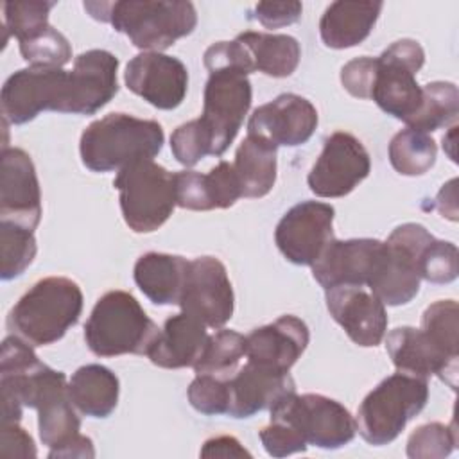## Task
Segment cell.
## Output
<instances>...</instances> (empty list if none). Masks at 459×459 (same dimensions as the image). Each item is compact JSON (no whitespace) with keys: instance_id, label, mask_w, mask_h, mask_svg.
Masks as SVG:
<instances>
[{"instance_id":"obj_18","label":"cell","mask_w":459,"mask_h":459,"mask_svg":"<svg viewBox=\"0 0 459 459\" xmlns=\"http://www.w3.org/2000/svg\"><path fill=\"white\" fill-rule=\"evenodd\" d=\"M316 127L317 111L314 104L301 95L281 93L253 111L247 134L262 136L276 147H296L308 142Z\"/></svg>"},{"instance_id":"obj_12","label":"cell","mask_w":459,"mask_h":459,"mask_svg":"<svg viewBox=\"0 0 459 459\" xmlns=\"http://www.w3.org/2000/svg\"><path fill=\"white\" fill-rule=\"evenodd\" d=\"M178 305L181 312L195 317L204 326L222 328L231 319L235 305L224 264L215 256L188 260Z\"/></svg>"},{"instance_id":"obj_1","label":"cell","mask_w":459,"mask_h":459,"mask_svg":"<svg viewBox=\"0 0 459 459\" xmlns=\"http://www.w3.org/2000/svg\"><path fill=\"white\" fill-rule=\"evenodd\" d=\"M91 18L108 22L117 32L147 52H161L179 38L188 36L197 25L192 2L185 0H120L84 2Z\"/></svg>"},{"instance_id":"obj_17","label":"cell","mask_w":459,"mask_h":459,"mask_svg":"<svg viewBox=\"0 0 459 459\" xmlns=\"http://www.w3.org/2000/svg\"><path fill=\"white\" fill-rule=\"evenodd\" d=\"M41 219V192L30 156L20 147H4L0 158V221L34 231Z\"/></svg>"},{"instance_id":"obj_49","label":"cell","mask_w":459,"mask_h":459,"mask_svg":"<svg viewBox=\"0 0 459 459\" xmlns=\"http://www.w3.org/2000/svg\"><path fill=\"white\" fill-rule=\"evenodd\" d=\"M48 457L50 459H61V457H81V459H86V457H95V448H93V443L90 437L82 436V434H77L74 436L72 439H68L66 443L56 446V448H50L48 452Z\"/></svg>"},{"instance_id":"obj_45","label":"cell","mask_w":459,"mask_h":459,"mask_svg":"<svg viewBox=\"0 0 459 459\" xmlns=\"http://www.w3.org/2000/svg\"><path fill=\"white\" fill-rule=\"evenodd\" d=\"M377 70V57L362 56L348 61L341 70V82L344 90L357 99H369Z\"/></svg>"},{"instance_id":"obj_34","label":"cell","mask_w":459,"mask_h":459,"mask_svg":"<svg viewBox=\"0 0 459 459\" xmlns=\"http://www.w3.org/2000/svg\"><path fill=\"white\" fill-rule=\"evenodd\" d=\"M32 230L11 221H0V276L4 281L18 278L36 256Z\"/></svg>"},{"instance_id":"obj_15","label":"cell","mask_w":459,"mask_h":459,"mask_svg":"<svg viewBox=\"0 0 459 459\" xmlns=\"http://www.w3.org/2000/svg\"><path fill=\"white\" fill-rule=\"evenodd\" d=\"M333 206L321 201L294 204L278 222L274 240L281 255L296 265H312L333 238Z\"/></svg>"},{"instance_id":"obj_26","label":"cell","mask_w":459,"mask_h":459,"mask_svg":"<svg viewBox=\"0 0 459 459\" xmlns=\"http://www.w3.org/2000/svg\"><path fill=\"white\" fill-rule=\"evenodd\" d=\"M382 2H332L319 22V34L330 48H350L360 45L373 30Z\"/></svg>"},{"instance_id":"obj_24","label":"cell","mask_w":459,"mask_h":459,"mask_svg":"<svg viewBox=\"0 0 459 459\" xmlns=\"http://www.w3.org/2000/svg\"><path fill=\"white\" fill-rule=\"evenodd\" d=\"M174 186L176 204L195 212L224 210L242 197L240 183L233 170V163L230 161H219L208 174L197 170L176 172Z\"/></svg>"},{"instance_id":"obj_9","label":"cell","mask_w":459,"mask_h":459,"mask_svg":"<svg viewBox=\"0 0 459 459\" xmlns=\"http://www.w3.org/2000/svg\"><path fill=\"white\" fill-rule=\"evenodd\" d=\"M4 120L14 126L34 120L41 111H70V72L29 66L7 77L0 93Z\"/></svg>"},{"instance_id":"obj_5","label":"cell","mask_w":459,"mask_h":459,"mask_svg":"<svg viewBox=\"0 0 459 459\" xmlns=\"http://www.w3.org/2000/svg\"><path fill=\"white\" fill-rule=\"evenodd\" d=\"M429 400L427 378L394 373L366 394L357 411V430L373 446L394 441Z\"/></svg>"},{"instance_id":"obj_47","label":"cell","mask_w":459,"mask_h":459,"mask_svg":"<svg viewBox=\"0 0 459 459\" xmlns=\"http://www.w3.org/2000/svg\"><path fill=\"white\" fill-rule=\"evenodd\" d=\"M0 454L4 457H36V446L29 432L18 423H2Z\"/></svg>"},{"instance_id":"obj_8","label":"cell","mask_w":459,"mask_h":459,"mask_svg":"<svg viewBox=\"0 0 459 459\" xmlns=\"http://www.w3.org/2000/svg\"><path fill=\"white\" fill-rule=\"evenodd\" d=\"M425 63V52L414 39H398L377 57V70L369 99L377 106L407 122L421 104V86L416 74Z\"/></svg>"},{"instance_id":"obj_38","label":"cell","mask_w":459,"mask_h":459,"mask_svg":"<svg viewBox=\"0 0 459 459\" xmlns=\"http://www.w3.org/2000/svg\"><path fill=\"white\" fill-rule=\"evenodd\" d=\"M20 54L29 63V66L61 68L70 61L72 47L57 29L48 25L38 36L22 41Z\"/></svg>"},{"instance_id":"obj_3","label":"cell","mask_w":459,"mask_h":459,"mask_svg":"<svg viewBox=\"0 0 459 459\" xmlns=\"http://www.w3.org/2000/svg\"><path fill=\"white\" fill-rule=\"evenodd\" d=\"M82 312L81 287L65 276L36 281L11 308L7 326L32 346L59 341Z\"/></svg>"},{"instance_id":"obj_44","label":"cell","mask_w":459,"mask_h":459,"mask_svg":"<svg viewBox=\"0 0 459 459\" xmlns=\"http://www.w3.org/2000/svg\"><path fill=\"white\" fill-rule=\"evenodd\" d=\"M258 436L265 452L273 457H285L296 452H305L308 446L303 436L285 421H271L260 430Z\"/></svg>"},{"instance_id":"obj_32","label":"cell","mask_w":459,"mask_h":459,"mask_svg":"<svg viewBox=\"0 0 459 459\" xmlns=\"http://www.w3.org/2000/svg\"><path fill=\"white\" fill-rule=\"evenodd\" d=\"M437 147L430 134L402 129L389 142V161L402 176H421L436 163Z\"/></svg>"},{"instance_id":"obj_7","label":"cell","mask_w":459,"mask_h":459,"mask_svg":"<svg viewBox=\"0 0 459 459\" xmlns=\"http://www.w3.org/2000/svg\"><path fill=\"white\" fill-rule=\"evenodd\" d=\"M271 421H285L294 427L307 445L335 450L348 445L357 432L350 411L337 400L323 394H283L271 407Z\"/></svg>"},{"instance_id":"obj_37","label":"cell","mask_w":459,"mask_h":459,"mask_svg":"<svg viewBox=\"0 0 459 459\" xmlns=\"http://www.w3.org/2000/svg\"><path fill=\"white\" fill-rule=\"evenodd\" d=\"M54 2L45 0H20L4 4V22L5 30L14 36L20 43L27 41L39 32H43L48 23V13Z\"/></svg>"},{"instance_id":"obj_35","label":"cell","mask_w":459,"mask_h":459,"mask_svg":"<svg viewBox=\"0 0 459 459\" xmlns=\"http://www.w3.org/2000/svg\"><path fill=\"white\" fill-rule=\"evenodd\" d=\"M421 330L446 359H459V308L454 299L429 305L421 316Z\"/></svg>"},{"instance_id":"obj_41","label":"cell","mask_w":459,"mask_h":459,"mask_svg":"<svg viewBox=\"0 0 459 459\" xmlns=\"http://www.w3.org/2000/svg\"><path fill=\"white\" fill-rule=\"evenodd\" d=\"M459 273L455 244L432 238L420 256V276L430 283H450Z\"/></svg>"},{"instance_id":"obj_10","label":"cell","mask_w":459,"mask_h":459,"mask_svg":"<svg viewBox=\"0 0 459 459\" xmlns=\"http://www.w3.org/2000/svg\"><path fill=\"white\" fill-rule=\"evenodd\" d=\"M434 237L425 226L407 222L393 230L385 240L384 264L368 287L384 305L409 303L420 290V256Z\"/></svg>"},{"instance_id":"obj_4","label":"cell","mask_w":459,"mask_h":459,"mask_svg":"<svg viewBox=\"0 0 459 459\" xmlns=\"http://www.w3.org/2000/svg\"><path fill=\"white\" fill-rule=\"evenodd\" d=\"M158 333L154 321L126 290H109L100 296L84 325V341L99 357L147 355Z\"/></svg>"},{"instance_id":"obj_21","label":"cell","mask_w":459,"mask_h":459,"mask_svg":"<svg viewBox=\"0 0 459 459\" xmlns=\"http://www.w3.org/2000/svg\"><path fill=\"white\" fill-rule=\"evenodd\" d=\"M118 59L100 48L82 52L70 70V115H93L118 91Z\"/></svg>"},{"instance_id":"obj_50","label":"cell","mask_w":459,"mask_h":459,"mask_svg":"<svg viewBox=\"0 0 459 459\" xmlns=\"http://www.w3.org/2000/svg\"><path fill=\"white\" fill-rule=\"evenodd\" d=\"M455 133H457V126L454 124L448 131V134L443 136V149L446 151V154L450 156L452 161H455Z\"/></svg>"},{"instance_id":"obj_16","label":"cell","mask_w":459,"mask_h":459,"mask_svg":"<svg viewBox=\"0 0 459 459\" xmlns=\"http://www.w3.org/2000/svg\"><path fill=\"white\" fill-rule=\"evenodd\" d=\"M126 86L158 109L178 108L188 90L186 66L161 52L134 56L124 72Z\"/></svg>"},{"instance_id":"obj_43","label":"cell","mask_w":459,"mask_h":459,"mask_svg":"<svg viewBox=\"0 0 459 459\" xmlns=\"http://www.w3.org/2000/svg\"><path fill=\"white\" fill-rule=\"evenodd\" d=\"M203 61L208 72L224 68H235L244 72L246 75L255 72L246 47L237 38L233 41H217L210 45L203 56Z\"/></svg>"},{"instance_id":"obj_22","label":"cell","mask_w":459,"mask_h":459,"mask_svg":"<svg viewBox=\"0 0 459 459\" xmlns=\"http://www.w3.org/2000/svg\"><path fill=\"white\" fill-rule=\"evenodd\" d=\"M385 350L400 373L420 378L437 375L452 389L457 385V360L446 359L421 328L398 326L385 337Z\"/></svg>"},{"instance_id":"obj_33","label":"cell","mask_w":459,"mask_h":459,"mask_svg":"<svg viewBox=\"0 0 459 459\" xmlns=\"http://www.w3.org/2000/svg\"><path fill=\"white\" fill-rule=\"evenodd\" d=\"M246 355V337L235 330H219L208 337L201 359L195 362V375H215L231 378L240 359Z\"/></svg>"},{"instance_id":"obj_20","label":"cell","mask_w":459,"mask_h":459,"mask_svg":"<svg viewBox=\"0 0 459 459\" xmlns=\"http://www.w3.org/2000/svg\"><path fill=\"white\" fill-rule=\"evenodd\" d=\"M308 341L310 333L305 321L296 316H281L246 335V357L253 364L289 373Z\"/></svg>"},{"instance_id":"obj_29","label":"cell","mask_w":459,"mask_h":459,"mask_svg":"<svg viewBox=\"0 0 459 459\" xmlns=\"http://www.w3.org/2000/svg\"><path fill=\"white\" fill-rule=\"evenodd\" d=\"M118 378L100 364L81 366L68 382V394L77 411L91 418H108L118 402Z\"/></svg>"},{"instance_id":"obj_28","label":"cell","mask_w":459,"mask_h":459,"mask_svg":"<svg viewBox=\"0 0 459 459\" xmlns=\"http://www.w3.org/2000/svg\"><path fill=\"white\" fill-rule=\"evenodd\" d=\"M276 145L269 140L247 134L235 152L233 170L240 183L242 197H264L276 181Z\"/></svg>"},{"instance_id":"obj_19","label":"cell","mask_w":459,"mask_h":459,"mask_svg":"<svg viewBox=\"0 0 459 459\" xmlns=\"http://www.w3.org/2000/svg\"><path fill=\"white\" fill-rule=\"evenodd\" d=\"M326 307L355 344L371 348L378 346L385 337V305L371 290L351 285L328 289Z\"/></svg>"},{"instance_id":"obj_23","label":"cell","mask_w":459,"mask_h":459,"mask_svg":"<svg viewBox=\"0 0 459 459\" xmlns=\"http://www.w3.org/2000/svg\"><path fill=\"white\" fill-rule=\"evenodd\" d=\"M230 402L228 412L233 418H251L253 414L269 409L278 398L296 391L289 373L274 371L247 360L228 380Z\"/></svg>"},{"instance_id":"obj_11","label":"cell","mask_w":459,"mask_h":459,"mask_svg":"<svg viewBox=\"0 0 459 459\" xmlns=\"http://www.w3.org/2000/svg\"><path fill=\"white\" fill-rule=\"evenodd\" d=\"M251 97V82L244 72L235 68L210 72L199 118L212 134V156H222L231 145L247 115Z\"/></svg>"},{"instance_id":"obj_36","label":"cell","mask_w":459,"mask_h":459,"mask_svg":"<svg viewBox=\"0 0 459 459\" xmlns=\"http://www.w3.org/2000/svg\"><path fill=\"white\" fill-rule=\"evenodd\" d=\"M38 429L39 439L48 448H56L81 434V420L74 411L68 393L52 398L38 409Z\"/></svg>"},{"instance_id":"obj_40","label":"cell","mask_w":459,"mask_h":459,"mask_svg":"<svg viewBox=\"0 0 459 459\" xmlns=\"http://www.w3.org/2000/svg\"><path fill=\"white\" fill-rule=\"evenodd\" d=\"M170 149L174 158L181 165L194 167L204 156L213 154L212 134L206 129V126L201 122V118L190 120L174 129L170 136Z\"/></svg>"},{"instance_id":"obj_6","label":"cell","mask_w":459,"mask_h":459,"mask_svg":"<svg viewBox=\"0 0 459 459\" xmlns=\"http://www.w3.org/2000/svg\"><path fill=\"white\" fill-rule=\"evenodd\" d=\"M113 186L124 221L134 233L156 231L178 206L174 174L152 160H138L118 170Z\"/></svg>"},{"instance_id":"obj_30","label":"cell","mask_w":459,"mask_h":459,"mask_svg":"<svg viewBox=\"0 0 459 459\" xmlns=\"http://www.w3.org/2000/svg\"><path fill=\"white\" fill-rule=\"evenodd\" d=\"M237 39L246 47L255 72L271 77H289L299 65L301 48L292 36L246 30Z\"/></svg>"},{"instance_id":"obj_14","label":"cell","mask_w":459,"mask_h":459,"mask_svg":"<svg viewBox=\"0 0 459 459\" xmlns=\"http://www.w3.org/2000/svg\"><path fill=\"white\" fill-rule=\"evenodd\" d=\"M369 170V154L360 140L350 133L335 131L325 140L307 183L319 197H342L364 181Z\"/></svg>"},{"instance_id":"obj_31","label":"cell","mask_w":459,"mask_h":459,"mask_svg":"<svg viewBox=\"0 0 459 459\" xmlns=\"http://www.w3.org/2000/svg\"><path fill=\"white\" fill-rule=\"evenodd\" d=\"M423 97L418 111L405 122L407 127L430 133L445 126H454L459 115V91L454 82L434 81L421 86Z\"/></svg>"},{"instance_id":"obj_13","label":"cell","mask_w":459,"mask_h":459,"mask_svg":"<svg viewBox=\"0 0 459 459\" xmlns=\"http://www.w3.org/2000/svg\"><path fill=\"white\" fill-rule=\"evenodd\" d=\"M387 246L377 238H332L312 264L314 280L325 289L369 287L378 274Z\"/></svg>"},{"instance_id":"obj_46","label":"cell","mask_w":459,"mask_h":459,"mask_svg":"<svg viewBox=\"0 0 459 459\" xmlns=\"http://www.w3.org/2000/svg\"><path fill=\"white\" fill-rule=\"evenodd\" d=\"M303 5L299 2H258L255 5V20L265 29H280L296 23L301 18Z\"/></svg>"},{"instance_id":"obj_48","label":"cell","mask_w":459,"mask_h":459,"mask_svg":"<svg viewBox=\"0 0 459 459\" xmlns=\"http://www.w3.org/2000/svg\"><path fill=\"white\" fill-rule=\"evenodd\" d=\"M201 457H251V454L233 436H217L201 448Z\"/></svg>"},{"instance_id":"obj_27","label":"cell","mask_w":459,"mask_h":459,"mask_svg":"<svg viewBox=\"0 0 459 459\" xmlns=\"http://www.w3.org/2000/svg\"><path fill=\"white\" fill-rule=\"evenodd\" d=\"M188 260L169 253H145L134 264L138 289L156 305H178Z\"/></svg>"},{"instance_id":"obj_25","label":"cell","mask_w":459,"mask_h":459,"mask_svg":"<svg viewBox=\"0 0 459 459\" xmlns=\"http://www.w3.org/2000/svg\"><path fill=\"white\" fill-rule=\"evenodd\" d=\"M208 337L201 321L181 312L165 321L147 357L154 366L167 369L194 368L204 351Z\"/></svg>"},{"instance_id":"obj_39","label":"cell","mask_w":459,"mask_h":459,"mask_svg":"<svg viewBox=\"0 0 459 459\" xmlns=\"http://www.w3.org/2000/svg\"><path fill=\"white\" fill-rule=\"evenodd\" d=\"M457 443L455 423L443 425L437 421L420 425L407 439V455L411 459H441L446 457Z\"/></svg>"},{"instance_id":"obj_42","label":"cell","mask_w":459,"mask_h":459,"mask_svg":"<svg viewBox=\"0 0 459 459\" xmlns=\"http://www.w3.org/2000/svg\"><path fill=\"white\" fill-rule=\"evenodd\" d=\"M228 380L215 375H195L186 391L190 405L206 416L226 414L230 402Z\"/></svg>"},{"instance_id":"obj_2","label":"cell","mask_w":459,"mask_h":459,"mask_svg":"<svg viewBox=\"0 0 459 459\" xmlns=\"http://www.w3.org/2000/svg\"><path fill=\"white\" fill-rule=\"evenodd\" d=\"M163 140V129L156 120L109 113L82 131L79 152L82 165L91 172H118L138 160H152Z\"/></svg>"}]
</instances>
